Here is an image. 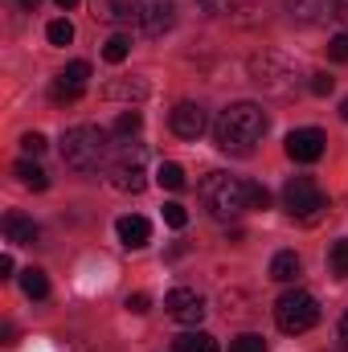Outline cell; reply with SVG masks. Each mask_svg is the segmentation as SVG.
<instances>
[{
	"label": "cell",
	"instance_id": "1f68e13d",
	"mask_svg": "<svg viewBox=\"0 0 348 352\" xmlns=\"http://www.w3.org/2000/svg\"><path fill=\"white\" fill-rule=\"evenodd\" d=\"M123 307H127V311H131V316H144V311H148V307H152V299H148V295H144V291H135V295H127V303H123Z\"/></svg>",
	"mask_w": 348,
	"mask_h": 352
},
{
	"label": "cell",
	"instance_id": "ba28073f",
	"mask_svg": "<svg viewBox=\"0 0 348 352\" xmlns=\"http://www.w3.org/2000/svg\"><path fill=\"white\" fill-rule=\"evenodd\" d=\"M164 311L173 316L176 324L197 328V324L205 320V299H201L197 291H188V287H173V291L164 295Z\"/></svg>",
	"mask_w": 348,
	"mask_h": 352
},
{
	"label": "cell",
	"instance_id": "e575fe53",
	"mask_svg": "<svg viewBox=\"0 0 348 352\" xmlns=\"http://www.w3.org/2000/svg\"><path fill=\"white\" fill-rule=\"evenodd\" d=\"M12 274V254H0V278H8Z\"/></svg>",
	"mask_w": 348,
	"mask_h": 352
},
{
	"label": "cell",
	"instance_id": "7a4b0ae2",
	"mask_svg": "<svg viewBox=\"0 0 348 352\" xmlns=\"http://www.w3.org/2000/svg\"><path fill=\"white\" fill-rule=\"evenodd\" d=\"M201 205L217 217V221H230V217H242L250 209V180L230 173H209L201 180Z\"/></svg>",
	"mask_w": 348,
	"mask_h": 352
},
{
	"label": "cell",
	"instance_id": "cb8c5ba5",
	"mask_svg": "<svg viewBox=\"0 0 348 352\" xmlns=\"http://www.w3.org/2000/svg\"><path fill=\"white\" fill-rule=\"evenodd\" d=\"M328 266H332L336 278H348V238L332 242V250H328Z\"/></svg>",
	"mask_w": 348,
	"mask_h": 352
},
{
	"label": "cell",
	"instance_id": "7402d4cb",
	"mask_svg": "<svg viewBox=\"0 0 348 352\" xmlns=\"http://www.w3.org/2000/svg\"><path fill=\"white\" fill-rule=\"evenodd\" d=\"M156 184L168 188V192H180V188H184V168L173 164V160H164V164L156 168Z\"/></svg>",
	"mask_w": 348,
	"mask_h": 352
},
{
	"label": "cell",
	"instance_id": "836d02e7",
	"mask_svg": "<svg viewBox=\"0 0 348 352\" xmlns=\"http://www.w3.org/2000/svg\"><path fill=\"white\" fill-rule=\"evenodd\" d=\"M197 4H201L205 12H213V16H217V12H230V4H234V0H197Z\"/></svg>",
	"mask_w": 348,
	"mask_h": 352
},
{
	"label": "cell",
	"instance_id": "f35d334b",
	"mask_svg": "<svg viewBox=\"0 0 348 352\" xmlns=\"http://www.w3.org/2000/svg\"><path fill=\"white\" fill-rule=\"evenodd\" d=\"M336 12H340V16H348V0H336Z\"/></svg>",
	"mask_w": 348,
	"mask_h": 352
},
{
	"label": "cell",
	"instance_id": "5bb4252c",
	"mask_svg": "<svg viewBox=\"0 0 348 352\" xmlns=\"http://www.w3.org/2000/svg\"><path fill=\"white\" fill-rule=\"evenodd\" d=\"M115 234H119V242H123L127 250H140V246H148V238H152V226H148L140 213H123V217L115 221Z\"/></svg>",
	"mask_w": 348,
	"mask_h": 352
},
{
	"label": "cell",
	"instance_id": "e0dca14e",
	"mask_svg": "<svg viewBox=\"0 0 348 352\" xmlns=\"http://www.w3.org/2000/svg\"><path fill=\"white\" fill-rule=\"evenodd\" d=\"M299 270H303V266H299V254H295V250H279V254L270 258V278H274V283H295Z\"/></svg>",
	"mask_w": 348,
	"mask_h": 352
},
{
	"label": "cell",
	"instance_id": "74e56055",
	"mask_svg": "<svg viewBox=\"0 0 348 352\" xmlns=\"http://www.w3.org/2000/svg\"><path fill=\"white\" fill-rule=\"evenodd\" d=\"M54 4H58L62 12H70V8H78V0H54Z\"/></svg>",
	"mask_w": 348,
	"mask_h": 352
},
{
	"label": "cell",
	"instance_id": "3957f363",
	"mask_svg": "<svg viewBox=\"0 0 348 352\" xmlns=\"http://www.w3.org/2000/svg\"><path fill=\"white\" fill-rule=\"evenodd\" d=\"M102 156H107V131L83 123V127H70L62 135V164L66 168H74V173H98Z\"/></svg>",
	"mask_w": 348,
	"mask_h": 352
},
{
	"label": "cell",
	"instance_id": "5b68a950",
	"mask_svg": "<svg viewBox=\"0 0 348 352\" xmlns=\"http://www.w3.org/2000/svg\"><path fill=\"white\" fill-rule=\"evenodd\" d=\"M283 209H287L295 221L316 226V221L324 217V209H328V197L320 192V184H316L312 176H291V180L283 184Z\"/></svg>",
	"mask_w": 348,
	"mask_h": 352
},
{
	"label": "cell",
	"instance_id": "4316f807",
	"mask_svg": "<svg viewBox=\"0 0 348 352\" xmlns=\"http://www.w3.org/2000/svg\"><path fill=\"white\" fill-rule=\"evenodd\" d=\"M230 352H270V349H266V340L259 332H242L238 340H230Z\"/></svg>",
	"mask_w": 348,
	"mask_h": 352
},
{
	"label": "cell",
	"instance_id": "44dd1931",
	"mask_svg": "<svg viewBox=\"0 0 348 352\" xmlns=\"http://www.w3.org/2000/svg\"><path fill=\"white\" fill-rule=\"evenodd\" d=\"M21 291H25L29 299H45V295H50V278H45V270L29 266V270L21 274Z\"/></svg>",
	"mask_w": 348,
	"mask_h": 352
},
{
	"label": "cell",
	"instance_id": "4dcf8cb0",
	"mask_svg": "<svg viewBox=\"0 0 348 352\" xmlns=\"http://www.w3.org/2000/svg\"><path fill=\"white\" fill-rule=\"evenodd\" d=\"M328 58H332V62H348V33H336V37L328 41Z\"/></svg>",
	"mask_w": 348,
	"mask_h": 352
},
{
	"label": "cell",
	"instance_id": "9a60e30c",
	"mask_svg": "<svg viewBox=\"0 0 348 352\" xmlns=\"http://www.w3.org/2000/svg\"><path fill=\"white\" fill-rule=\"evenodd\" d=\"M4 238L12 246H33L37 242V226L25 213H4Z\"/></svg>",
	"mask_w": 348,
	"mask_h": 352
},
{
	"label": "cell",
	"instance_id": "6da1fadb",
	"mask_svg": "<svg viewBox=\"0 0 348 352\" xmlns=\"http://www.w3.org/2000/svg\"><path fill=\"white\" fill-rule=\"evenodd\" d=\"M262 135H266V111H262L259 102H230L217 115V123H213V140H217L221 152L246 156Z\"/></svg>",
	"mask_w": 348,
	"mask_h": 352
},
{
	"label": "cell",
	"instance_id": "8d00e7d4",
	"mask_svg": "<svg viewBox=\"0 0 348 352\" xmlns=\"http://www.w3.org/2000/svg\"><path fill=\"white\" fill-rule=\"evenodd\" d=\"M17 4H21L25 12H37V4H41V0H17Z\"/></svg>",
	"mask_w": 348,
	"mask_h": 352
},
{
	"label": "cell",
	"instance_id": "603a6c76",
	"mask_svg": "<svg viewBox=\"0 0 348 352\" xmlns=\"http://www.w3.org/2000/svg\"><path fill=\"white\" fill-rule=\"evenodd\" d=\"M127 54H131V41L123 37V33H115L107 45H102V58L111 62V66H119V62H127Z\"/></svg>",
	"mask_w": 348,
	"mask_h": 352
},
{
	"label": "cell",
	"instance_id": "277c9868",
	"mask_svg": "<svg viewBox=\"0 0 348 352\" xmlns=\"http://www.w3.org/2000/svg\"><path fill=\"white\" fill-rule=\"evenodd\" d=\"M274 324H279V332H287V336H303V332H312L316 324H320V303H316V295H307V291H287V295H279V303H274Z\"/></svg>",
	"mask_w": 348,
	"mask_h": 352
},
{
	"label": "cell",
	"instance_id": "4fadbf2b",
	"mask_svg": "<svg viewBox=\"0 0 348 352\" xmlns=\"http://www.w3.org/2000/svg\"><path fill=\"white\" fill-rule=\"evenodd\" d=\"M168 127H173L180 140H197L205 131V111L201 102H176L173 115H168Z\"/></svg>",
	"mask_w": 348,
	"mask_h": 352
},
{
	"label": "cell",
	"instance_id": "7c38bea8",
	"mask_svg": "<svg viewBox=\"0 0 348 352\" xmlns=\"http://www.w3.org/2000/svg\"><path fill=\"white\" fill-rule=\"evenodd\" d=\"M90 16L102 25H131L140 21V0H90Z\"/></svg>",
	"mask_w": 348,
	"mask_h": 352
},
{
	"label": "cell",
	"instance_id": "ab89813d",
	"mask_svg": "<svg viewBox=\"0 0 348 352\" xmlns=\"http://www.w3.org/2000/svg\"><path fill=\"white\" fill-rule=\"evenodd\" d=\"M340 119H345V123H348V98H345V102H340Z\"/></svg>",
	"mask_w": 348,
	"mask_h": 352
},
{
	"label": "cell",
	"instance_id": "8fae6325",
	"mask_svg": "<svg viewBox=\"0 0 348 352\" xmlns=\"http://www.w3.org/2000/svg\"><path fill=\"white\" fill-rule=\"evenodd\" d=\"M148 37H164L176 25V4L173 0H140V21H135Z\"/></svg>",
	"mask_w": 348,
	"mask_h": 352
},
{
	"label": "cell",
	"instance_id": "8992f818",
	"mask_svg": "<svg viewBox=\"0 0 348 352\" xmlns=\"http://www.w3.org/2000/svg\"><path fill=\"white\" fill-rule=\"evenodd\" d=\"M107 176H111V184L119 192H144V184H148V176H144V148H123Z\"/></svg>",
	"mask_w": 348,
	"mask_h": 352
},
{
	"label": "cell",
	"instance_id": "83f0119b",
	"mask_svg": "<svg viewBox=\"0 0 348 352\" xmlns=\"http://www.w3.org/2000/svg\"><path fill=\"white\" fill-rule=\"evenodd\" d=\"M164 221H168L173 230H184V226H188V213H184L180 201H168V205H164Z\"/></svg>",
	"mask_w": 348,
	"mask_h": 352
},
{
	"label": "cell",
	"instance_id": "d4e9b609",
	"mask_svg": "<svg viewBox=\"0 0 348 352\" xmlns=\"http://www.w3.org/2000/svg\"><path fill=\"white\" fill-rule=\"evenodd\" d=\"M45 37H50V45H70V41H74V25H70L66 16H58V21H50Z\"/></svg>",
	"mask_w": 348,
	"mask_h": 352
},
{
	"label": "cell",
	"instance_id": "d590c367",
	"mask_svg": "<svg viewBox=\"0 0 348 352\" xmlns=\"http://www.w3.org/2000/svg\"><path fill=\"white\" fill-rule=\"evenodd\" d=\"M340 344H345V349H348V311H345V316H340Z\"/></svg>",
	"mask_w": 348,
	"mask_h": 352
},
{
	"label": "cell",
	"instance_id": "ac0fdd59",
	"mask_svg": "<svg viewBox=\"0 0 348 352\" xmlns=\"http://www.w3.org/2000/svg\"><path fill=\"white\" fill-rule=\"evenodd\" d=\"M287 12H291V21L316 25V21H324V12H328V0H287Z\"/></svg>",
	"mask_w": 348,
	"mask_h": 352
},
{
	"label": "cell",
	"instance_id": "f546056e",
	"mask_svg": "<svg viewBox=\"0 0 348 352\" xmlns=\"http://www.w3.org/2000/svg\"><path fill=\"white\" fill-rule=\"evenodd\" d=\"M307 90L324 98V94H332V90H336V78H328V74H312V78H307Z\"/></svg>",
	"mask_w": 348,
	"mask_h": 352
},
{
	"label": "cell",
	"instance_id": "ffe728a7",
	"mask_svg": "<svg viewBox=\"0 0 348 352\" xmlns=\"http://www.w3.org/2000/svg\"><path fill=\"white\" fill-rule=\"evenodd\" d=\"M176 352H217V340L209 336V332H201V328H193V332H184V336H176Z\"/></svg>",
	"mask_w": 348,
	"mask_h": 352
},
{
	"label": "cell",
	"instance_id": "484cf974",
	"mask_svg": "<svg viewBox=\"0 0 348 352\" xmlns=\"http://www.w3.org/2000/svg\"><path fill=\"white\" fill-rule=\"evenodd\" d=\"M140 127H144V115H140V111H123V115L115 119V135H123V140L135 135Z\"/></svg>",
	"mask_w": 348,
	"mask_h": 352
},
{
	"label": "cell",
	"instance_id": "2e32d148",
	"mask_svg": "<svg viewBox=\"0 0 348 352\" xmlns=\"http://www.w3.org/2000/svg\"><path fill=\"white\" fill-rule=\"evenodd\" d=\"M107 98H127V102H140V98H148V82L144 78H115V82H107L102 87Z\"/></svg>",
	"mask_w": 348,
	"mask_h": 352
},
{
	"label": "cell",
	"instance_id": "f1b7e54d",
	"mask_svg": "<svg viewBox=\"0 0 348 352\" xmlns=\"http://www.w3.org/2000/svg\"><path fill=\"white\" fill-rule=\"evenodd\" d=\"M21 148H25L29 156H41V152H45V135H41V131H25V135H21Z\"/></svg>",
	"mask_w": 348,
	"mask_h": 352
},
{
	"label": "cell",
	"instance_id": "30bf717a",
	"mask_svg": "<svg viewBox=\"0 0 348 352\" xmlns=\"http://www.w3.org/2000/svg\"><path fill=\"white\" fill-rule=\"evenodd\" d=\"M87 78H90V62H70L58 78H54V87H50V98L62 107V102H78L83 98V90H87Z\"/></svg>",
	"mask_w": 348,
	"mask_h": 352
},
{
	"label": "cell",
	"instance_id": "9c48e42d",
	"mask_svg": "<svg viewBox=\"0 0 348 352\" xmlns=\"http://www.w3.org/2000/svg\"><path fill=\"white\" fill-rule=\"evenodd\" d=\"M324 148H328V140H324L320 127H299V131L287 135V156L295 164H316L324 156Z\"/></svg>",
	"mask_w": 348,
	"mask_h": 352
},
{
	"label": "cell",
	"instance_id": "d6a6232c",
	"mask_svg": "<svg viewBox=\"0 0 348 352\" xmlns=\"http://www.w3.org/2000/svg\"><path fill=\"white\" fill-rule=\"evenodd\" d=\"M270 205V192L262 184H250V209H266Z\"/></svg>",
	"mask_w": 348,
	"mask_h": 352
},
{
	"label": "cell",
	"instance_id": "d6986e66",
	"mask_svg": "<svg viewBox=\"0 0 348 352\" xmlns=\"http://www.w3.org/2000/svg\"><path fill=\"white\" fill-rule=\"evenodd\" d=\"M12 176L25 184V188H33V192H41V188H50V176L41 164H33V160H17L12 164Z\"/></svg>",
	"mask_w": 348,
	"mask_h": 352
},
{
	"label": "cell",
	"instance_id": "52a82bcc",
	"mask_svg": "<svg viewBox=\"0 0 348 352\" xmlns=\"http://www.w3.org/2000/svg\"><path fill=\"white\" fill-rule=\"evenodd\" d=\"M250 74H254V82L279 90V94H287L291 82H295V66L283 62L279 54H259V58H250Z\"/></svg>",
	"mask_w": 348,
	"mask_h": 352
}]
</instances>
